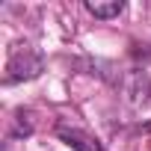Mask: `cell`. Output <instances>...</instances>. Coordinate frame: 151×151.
Wrapping results in <instances>:
<instances>
[{
  "instance_id": "obj_1",
  "label": "cell",
  "mask_w": 151,
  "mask_h": 151,
  "mask_svg": "<svg viewBox=\"0 0 151 151\" xmlns=\"http://www.w3.org/2000/svg\"><path fill=\"white\" fill-rule=\"evenodd\" d=\"M45 68L42 53H36L33 47H18L12 50L9 62H6V83H18V80H33L39 77Z\"/></svg>"
},
{
  "instance_id": "obj_2",
  "label": "cell",
  "mask_w": 151,
  "mask_h": 151,
  "mask_svg": "<svg viewBox=\"0 0 151 151\" xmlns=\"http://www.w3.org/2000/svg\"><path fill=\"white\" fill-rule=\"evenodd\" d=\"M124 95H127V101L130 104H145L148 101V95H151V80L145 77L142 71H127L124 74Z\"/></svg>"
},
{
  "instance_id": "obj_3",
  "label": "cell",
  "mask_w": 151,
  "mask_h": 151,
  "mask_svg": "<svg viewBox=\"0 0 151 151\" xmlns=\"http://www.w3.org/2000/svg\"><path fill=\"white\" fill-rule=\"evenodd\" d=\"M56 136H59L65 145H71L74 151H101V145H98L89 133H83V130H77V127L59 124V127H56Z\"/></svg>"
},
{
  "instance_id": "obj_4",
  "label": "cell",
  "mask_w": 151,
  "mask_h": 151,
  "mask_svg": "<svg viewBox=\"0 0 151 151\" xmlns=\"http://www.w3.org/2000/svg\"><path fill=\"white\" fill-rule=\"evenodd\" d=\"M86 9H89L95 18L107 21V18L122 15V12H124V3H122V0H113V3H98V0H89V3H86Z\"/></svg>"
}]
</instances>
